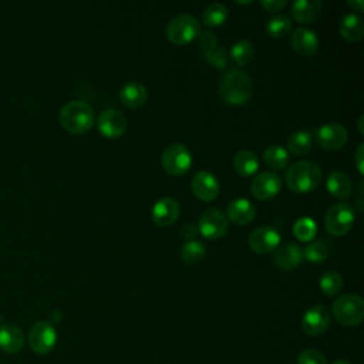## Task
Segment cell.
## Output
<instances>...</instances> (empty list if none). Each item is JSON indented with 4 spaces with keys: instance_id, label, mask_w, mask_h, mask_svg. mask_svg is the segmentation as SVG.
I'll list each match as a JSON object with an SVG mask.
<instances>
[{
    "instance_id": "cell-20",
    "label": "cell",
    "mask_w": 364,
    "mask_h": 364,
    "mask_svg": "<svg viewBox=\"0 0 364 364\" xmlns=\"http://www.w3.org/2000/svg\"><path fill=\"white\" fill-rule=\"evenodd\" d=\"M24 346L23 330L13 323L0 324V350L7 354L18 353Z\"/></svg>"
},
{
    "instance_id": "cell-35",
    "label": "cell",
    "mask_w": 364,
    "mask_h": 364,
    "mask_svg": "<svg viewBox=\"0 0 364 364\" xmlns=\"http://www.w3.org/2000/svg\"><path fill=\"white\" fill-rule=\"evenodd\" d=\"M202 55L208 61V64L215 67L216 70H223L228 65V54L219 43L209 48L202 50Z\"/></svg>"
},
{
    "instance_id": "cell-7",
    "label": "cell",
    "mask_w": 364,
    "mask_h": 364,
    "mask_svg": "<svg viewBox=\"0 0 364 364\" xmlns=\"http://www.w3.org/2000/svg\"><path fill=\"white\" fill-rule=\"evenodd\" d=\"M355 212L350 203L340 202L333 205L324 216V226L333 236L346 235L354 225Z\"/></svg>"
},
{
    "instance_id": "cell-42",
    "label": "cell",
    "mask_w": 364,
    "mask_h": 364,
    "mask_svg": "<svg viewBox=\"0 0 364 364\" xmlns=\"http://www.w3.org/2000/svg\"><path fill=\"white\" fill-rule=\"evenodd\" d=\"M363 119H364V117L361 115V117L358 118V125H357V127H358V131H360V134H363V132H364V129H363Z\"/></svg>"
},
{
    "instance_id": "cell-37",
    "label": "cell",
    "mask_w": 364,
    "mask_h": 364,
    "mask_svg": "<svg viewBox=\"0 0 364 364\" xmlns=\"http://www.w3.org/2000/svg\"><path fill=\"white\" fill-rule=\"evenodd\" d=\"M198 38H199L200 50L209 48V47H212V46H215V44H218V43H219L218 37H216L212 31H208V30L200 31V33H199V36H198Z\"/></svg>"
},
{
    "instance_id": "cell-16",
    "label": "cell",
    "mask_w": 364,
    "mask_h": 364,
    "mask_svg": "<svg viewBox=\"0 0 364 364\" xmlns=\"http://www.w3.org/2000/svg\"><path fill=\"white\" fill-rule=\"evenodd\" d=\"M179 212H181L179 203L173 198L165 196L155 202V205L152 206L151 215H152V220L156 226L168 228L176 222Z\"/></svg>"
},
{
    "instance_id": "cell-12",
    "label": "cell",
    "mask_w": 364,
    "mask_h": 364,
    "mask_svg": "<svg viewBox=\"0 0 364 364\" xmlns=\"http://www.w3.org/2000/svg\"><path fill=\"white\" fill-rule=\"evenodd\" d=\"M97 128L100 134L105 138H119L127 129V118L121 111L108 108L98 115Z\"/></svg>"
},
{
    "instance_id": "cell-32",
    "label": "cell",
    "mask_w": 364,
    "mask_h": 364,
    "mask_svg": "<svg viewBox=\"0 0 364 364\" xmlns=\"http://www.w3.org/2000/svg\"><path fill=\"white\" fill-rule=\"evenodd\" d=\"M206 256L205 245L199 240H189L181 247V259L186 264L199 263Z\"/></svg>"
},
{
    "instance_id": "cell-21",
    "label": "cell",
    "mask_w": 364,
    "mask_h": 364,
    "mask_svg": "<svg viewBox=\"0 0 364 364\" xmlns=\"http://www.w3.org/2000/svg\"><path fill=\"white\" fill-rule=\"evenodd\" d=\"M323 10L320 0H297L291 4V16L296 21L303 24L314 23Z\"/></svg>"
},
{
    "instance_id": "cell-2",
    "label": "cell",
    "mask_w": 364,
    "mask_h": 364,
    "mask_svg": "<svg viewBox=\"0 0 364 364\" xmlns=\"http://www.w3.org/2000/svg\"><path fill=\"white\" fill-rule=\"evenodd\" d=\"M287 188L299 195L314 191L321 182V168L313 161H299L289 166L284 175Z\"/></svg>"
},
{
    "instance_id": "cell-4",
    "label": "cell",
    "mask_w": 364,
    "mask_h": 364,
    "mask_svg": "<svg viewBox=\"0 0 364 364\" xmlns=\"http://www.w3.org/2000/svg\"><path fill=\"white\" fill-rule=\"evenodd\" d=\"M166 38L175 46H186L193 41L199 33V21L192 14H178L169 20L166 26Z\"/></svg>"
},
{
    "instance_id": "cell-11",
    "label": "cell",
    "mask_w": 364,
    "mask_h": 364,
    "mask_svg": "<svg viewBox=\"0 0 364 364\" xmlns=\"http://www.w3.org/2000/svg\"><path fill=\"white\" fill-rule=\"evenodd\" d=\"M282 189V179L272 171L260 172L250 182V193L259 200H269L274 198Z\"/></svg>"
},
{
    "instance_id": "cell-10",
    "label": "cell",
    "mask_w": 364,
    "mask_h": 364,
    "mask_svg": "<svg viewBox=\"0 0 364 364\" xmlns=\"http://www.w3.org/2000/svg\"><path fill=\"white\" fill-rule=\"evenodd\" d=\"M57 341V333L51 323L48 321H37L33 324L28 334V344L31 350L37 354L50 353Z\"/></svg>"
},
{
    "instance_id": "cell-31",
    "label": "cell",
    "mask_w": 364,
    "mask_h": 364,
    "mask_svg": "<svg viewBox=\"0 0 364 364\" xmlns=\"http://www.w3.org/2000/svg\"><path fill=\"white\" fill-rule=\"evenodd\" d=\"M293 235L300 242H311L317 235V225L311 218L301 216L293 225Z\"/></svg>"
},
{
    "instance_id": "cell-9",
    "label": "cell",
    "mask_w": 364,
    "mask_h": 364,
    "mask_svg": "<svg viewBox=\"0 0 364 364\" xmlns=\"http://www.w3.org/2000/svg\"><path fill=\"white\" fill-rule=\"evenodd\" d=\"M314 138L321 149L338 151L346 145L348 139V132L341 124L327 122L316 129Z\"/></svg>"
},
{
    "instance_id": "cell-43",
    "label": "cell",
    "mask_w": 364,
    "mask_h": 364,
    "mask_svg": "<svg viewBox=\"0 0 364 364\" xmlns=\"http://www.w3.org/2000/svg\"><path fill=\"white\" fill-rule=\"evenodd\" d=\"M333 364H350L347 360H337V361H334Z\"/></svg>"
},
{
    "instance_id": "cell-14",
    "label": "cell",
    "mask_w": 364,
    "mask_h": 364,
    "mask_svg": "<svg viewBox=\"0 0 364 364\" xmlns=\"http://www.w3.org/2000/svg\"><path fill=\"white\" fill-rule=\"evenodd\" d=\"M249 247L259 255H267L277 249L280 233L272 226H259L249 235Z\"/></svg>"
},
{
    "instance_id": "cell-36",
    "label": "cell",
    "mask_w": 364,
    "mask_h": 364,
    "mask_svg": "<svg viewBox=\"0 0 364 364\" xmlns=\"http://www.w3.org/2000/svg\"><path fill=\"white\" fill-rule=\"evenodd\" d=\"M297 364H328L324 354L316 348H306L297 357Z\"/></svg>"
},
{
    "instance_id": "cell-41",
    "label": "cell",
    "mask_w": 364,
    "mask_h": 364,
    "mask_svg": "<svg viewBox=\"0 0 364 364\" xmlns=\"http://www.w3.org/2000/svg\"><path fill=\"white\" fill-rule=\"evenodd\" d=\"M347 4L353 9V10H355V11H358V13H361L363 10H364V3H363V0H348L347 1Z\"/></svg>"
},
{
    "instance_id": "cell-1",
    "label": "cell",
    "mask_w": 364,
    "mask_h": 364,
    "mask_svg": "<svg viewBox=\"0 0 364 364\" xmlns=\"http://www.w3.org/2000/svg\"><path fill=\"white\" fill-rule=\"evenodd\" d=\"M218 91L220 98L229 105H245L253 95V82L250 77L237 70H228L218 81Z\"/></svg>"
},
{
    "instance_id": "cell-33",
    "label": "cell",
    "mask_w": 364,
    "mask_h": 364,
    "mask_svg": "<svg viewBox=\"0 0 364 364\" xmlns=\"http://www.w3.org/2000/svg\"><path fill=\"white\" fill-rule=\"evenodd\" d=\"M318 286L326 296H336L343 287V277L336 270H327L320 276Z\"/></svg>"
},
{
    "instance_id": "cell-18",
    "label": "cell",
    "mask_w": 364,
    "mask_h": 364,
    "mask_svg": "<svg viewBox=\"0 0 364 364\" xmlns=\"http://www.w3.org/2000/svg\"><path fill=\"white\" fill-rule=\"evenodd\" d=\"M303 249L296 243H286L277 247L273 253V263L282 270H291L301 264Z\"/></svg>"
},
{
    "instance_id": "cell-22",
    "label": "cell",
    "mask_w": 364,
    "mask_h": 364,
    "mask_svg": "<svg viewBox=\"0 0 364 364\" xmlns=\"http://www.w3.org/2000/svg\"><path fill=\"white\" fill-rule=\"evenodd\" d=\"M119 100L127 108L135 109L142 107L148 100V91L144 84L138 81H129L119 90Z\"/></svg>"
},
{
    "instance_id": "cell-34",
    "label": "cell",
    "mask_w": 364,
    "mask_h": 364,
    "mask_svg": "<svg viewBox=\"0 0 364 364\" xmlns=\"http://www.w3.org/2000/svg\"><path fill=\"white\" fill-rule=\"evenodd\" d=\"M330 255V247L324 240H314L310 242L306 249H303V257L314 264L323 263Z\"/></svg>"
},
{
    "instance_id": "cell-6",
    "label": "cell",
    "mask_w": 364,
    "mask_h": 364,
    "mask_svg": "<svg viewBox=\"0 0 364 364\" xmlns=\"http://www.w3.org/2000/svg\"><path fill=\"white\" fill-rule=\"evenodd\" d=\"M161 162L166 173L181 176L185 175L192 166V154L186 145L175 142L164 149Z\"/></svg>"
},
{
    "instance_id": "cell-39",
    "label": "cell",
    "mask_w": 364,
    "mask_h": 364,
    "mask_svg": "<svg viewBox=\"0 0 364 364\" xmlns=\"http://www.w3.org/2000/svg\"><path fill=\"white\" fill-rule=\"evenodd\" d=\"M260 6L266 11H279L286 6V0H267V1H260Z\"/></svg>"
},
{
    "instance_id": "cell-15",
    "label": "cell",
    "mask_w": 364,
    "mask_h": 364,
    "mask_svg": "<svg viewBox=\"0 0 364 364\" xmlns=\"http://www.w3.org/2000/svg\"><path fill=\"white\" fill-rule=\"evenodd\" d=\"M191 189L198 199L203 202H212L219 195V181L212 172L199 171L192 178Z\"/></svg>"
},
{
    "instance_id": "cell-19",
    "label": "cell",
    "mask_w": 364,
    "mask_h": 364,
    "mask_svg": "<svg viewBox=\"0 0 364 364\" xmlns=\"http://www.w3.org/2000/svg\"><path fill=\"white\" fill-rule=\"evenodd\" d=\"M225 215L232 223L237 226H246L255 220L256 208L249 199L237 198L229 203Z\"/></svg>"
},
{
    "instance_id": "cell-26",
    "label": "cell",
    "mask_w": 364,
    "mask_h": 364,
    "mask_svg": "<svg viewBox=\"0 0 364 364\" xmlns=\"http://www.w3.org/2000/svg\"><path fill=\"white\" fill-rule=\"evenodd\" d=\"M313 146V135L307 129H300L293 132L287 139V149L293 155H306L311 151Z\"/></svg>"
},
{
    "instance_id": "cell-13",
    "label": "cell",
    "mask_w": 364,
    "mask_h": 364,
    "mask_svg": "<svg viewBox=\"0 0 364 364\" xmlns=\"http://www.w3.org/2000/svg\"><path fill=\"white\" fill-rule=\"evenodd\" d=\"M331 323L330 311L323 304H317L304 311L301 317V328L309 336H320L323 334Z\"/></svg>"
},
{
    "instance_id": "cell-28",
    "label": "cell",
    "mask_w": 364,
    "mask_h": 364,
    "mask_svg": "<svg viewBox=\"0 0 364 364\" xmlns=\"http://www.w3.org/2000/svg\"><path fill=\"white\" fill-rule=\"evenodd\" d=\"M229 17V10L222 3H212L205 7L202 21L208 27H220Z\"/></svg>"
},
{
    "instance_id": "cell-3",
    "label": "cell",
    "mask_w": 364,
    "mask_h": 364,
    "mask_svg": "<svg viewBox=\"0 0 364 364\" xmlns=\"http://www.w3.org/2000/svg\"><path fill=\"white\" fill-rule=\"evenodd\" d=\"M58 119L67 132L81 135L88 132L94 125V109L85 101H70L61 108Z\"/></svg>"
},
{
    "instance_id": "cell-17",
    "label": "cell",
    "mask_w": 364,
    "mask_h": 364,
    "mask_svg": "<svg viewBox=\"0 0 364 364\" xmlns=\"http://www.w3.org/2000/svg\"><path fill=\"white\" fill-rule=\"evenodd\" d=\"M290 46L301 57H311L318 48V37L307 27H299L290 34Z\"/></svg>"
},
{
    "instance_id": "cell-5",
    "label": "cell",
    "mask_w": 364,
    "mask_h": 364,
    "mask_svg": "<svg viewBox=\"0 0 364 364\" xmlns=\"http://www.w3.org/2000/svg\"><path fill=\"white\" fill-rule=\"evenodd\" d=\"M333 314L344 326H358L364 318V300L358 294H341L333 303Z\"/></svg>"
},
{
    "instance_id": "cell-23",
    "label": "cell",
    "mask_w": 364,
    "mask_h": 364,
    "mask_svg": "<svg viewBox=\"0 0 364 364\" xmlns=\"http://www.w3.org/2000/svg\"><path fill=\"white\" fill-rule=\"evenodd\" d=\"M326 188L333 198L347 199L353 192V182L347 173L341 171H333L327 176Z\"/></svg>"
},
{
    "instance_id": "cell-25",
    "label": "cell",
    "mask_w": 364,
    "mask_h": 364,
    "mask_svg": "<svg viewBox=\"0 0 364 364\" xmlns=\"http://www.w3.org/2000/svg\"><path fill=\"white\" fill-rule=\"evenodd\" d=\"M233 168L242 176H253L259 171V158L249 149H240L233 158Z\"/></svg>"
},
{
    "instance_id": "cell-29",
    "label": "cell",
    "mask_w": 364,
    "mask_h": 364,
    "mask_svg": "<svg viewBox=\"0 0 364 364\" xmlns=\"http://www.w3.org/2000/svg\"><path fill=\"white\" fill-rule=\"evenodd\" d=\"M229 55H230V60L237 67H245L253 60V55H255L253 44L247 40H239L230 47Z\"/></svg>"
},
{
    "instance_id": "cell-40",
    "label": "cell",
    "mask_w": 364,
    "mask_h": 364,
    "mask_svg": "<svg viewBox=\"0 0 364 364\" xmlns=\"http://www.w3.org/2000/svg\"><path fill=\"white\" fill-rule=\"evenodd\" d=\"M355 165H357V171L360 172V175L364 173V166H363V159H364V144H360L357 151H355Z\"/></svg>"
},
{
    "instance_id": "cell-27",
    "label": "cell",
    "mask_w": 364,
    "mask_h": 364,
    "mask_svg": "<svg viewBox=\"0 0 364 364\" xmlns=\"http://www.w3.org/2000/svg\"><path fill=\"white\" fill-rule=\"evenodd\" d=\"M263 161L269 168L282 171L289 164V152L280 145H269L263 151Z\"/></svg>"
},
{
    "instance_id": "cell-24",
    "label": "cell",
    "mask_w": 364,
    "mask_h": 364,
    "mask_svg": "<svg viewBox=\"0 0 364 364\" xmlns=\"http://www.w3.org/2000/svg\"><path fill=\"white\" fill-rule=\"evenodd\" d=\"M340 34L350 43H357L364 37V21L357 14H346L340 21Z\"/></svg>"
},
{
    "instance_id": "cell-30",
    "label": "cell",
    "mask_w": 364,
    "mask_h": 364,
    "mask_svg": "<svg viewBox=\"0 0 364 364\" xmlns=\"http://www.w3.org/2000/svg\"><path fill=\"white\" fill-rule=\"evenodd\" d=\"M291 30V20L286 14H276L266 23V31L273 38H282Z\"/></svg>"
},
{
    "instance_id": "cell-8",
    "label": "cell",
    "mask_w": 364,
    "mask_h": 364,
    "mask_svg": "<svg viewBox=\"0 0 364 364\" xmlns=\"http://www.w3.org/2000/svg\"><path fill=\"white\" fill-rule=\"evenodd\" d=\"M198 229L203 237L209 240H218L228 233V218L220 209L209 208L202 212Z\"/></svg>"
},
{
    "instance_id": "cell-38",
    "label": "cell",
    "mask_w": 364,
    "mask_h": 364,
    "mask_svg": "<svg viewBox=\"0 0 364 364\" xmlns=\"http://www.w3.org/2000/svg\"><path fill=\"white\" fill-rule=\"evenodd\" d=\"M181 235L189 242V240H195V237L199 235V229L196 225L193 223H185L181 229Z\"/></svg>"
}]
</instances>
